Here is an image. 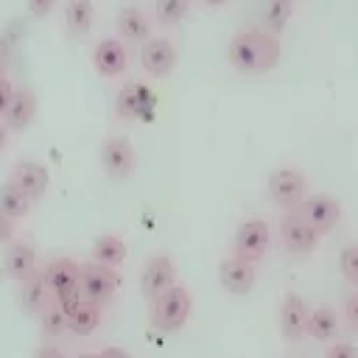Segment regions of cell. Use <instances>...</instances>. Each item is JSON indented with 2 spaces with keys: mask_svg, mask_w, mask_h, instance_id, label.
<instances>
[{
  "mask_svg": "<svg viewBox=\"0 0 358 358\" xmlns=\"http://www.w3.org/2000/svg\"><path fill=\"white\" fill-rule=\"evenodd\" d=\"M282 48L280 36H271L263 28L238 31L227 45V62L243 76H263L280 64Z\"/></svg>",
  "mask_w": 358,
  "mask_h": 358,
  "instance_id": "obj_1",
  "label": "cell"
},
{
  "mask_svg": "<svg viewBox=\"0 0 358 358\" xmlns=\"http://www.w3.org/2000/svg\"><path fill=\"white\" fill-rule=\"evenodd\" d=\"M190 310H193V296L187 285L176 282L151 302V327H157L159 333H176L190 319Z\"/></svg>",
  "mask_w": 358,
  "mask_h": 358,
  "instance_id": "obj_2",
  "label": "cell"
},
{
  "mask_svg": "<svg viewBox=\"0 0 358 358\" xmlns=\"http://www.w3.org/2000/svg\"><path fill=\"white\" fill-rule=\"evenodd\" d=\"M271 246V229H268V221L260 218V215H252V218H243L232 235V255L249 260V263H257L266 257Z\"/></svg>",
  "mask_w": 358,
  "mask_h": 358,
  "instance_id": "obj_3",
  "label": "cell"
},
{
  "mask_svg": "<svg viewBox=\"0 0 358 358\" xmlns=\"http://www.w3.org/2000/svg\"><path fill=\"white\" fill-rule=\"evenodd\" d=\"M266 190L271 196V201L282 210H296L302 204V199L308 196V179L299 168H291V165H282V168H274L268 173V182H266Z\"/></svg>",
  "mask_w": 358,
  "mask_h": 358,
  "instance_id": "obj_4",
  "label": "cell"
},
{
  "mask_svg": "<svg viewBox=\"0 0 358 358\" xmlns=\"http://www.w3.org/2000/svg\"><path fill=\"white\" fill-rule=\"evenodd\" d=\"M319 232L305 221L299 210H282L280 215V241L288 255H313L319 246Z\"/></svg>",
  "mask_w": 358,
  "mask_h": 358,
  "instance_id": "obj_5",
  "label": "cell"
},
{
  "mask_svg": "<svg viewBox=\"0 0 358 358\" xmlns=\"http://www.w3.org/2000/svg\"><path fill=\"white\" fill-rule=\"evenodd\" d=\"M296 210L305 215V221L319 235H330L341 224V215H344L341 201L336 196H330V193H308Z\"/></svg>",
  "mask_w": 358,
  "mask_h": 358,
  "instance_id": "obj_6",
  "label": "cell"
},
{
  "mask_svg": "<svg viewBox=\"0 0 358 358\" xmlns=\"http://www.w3.org/2000/svg\"><path fill=\"white\" fill-rule=\"evenodd\" d=\"M78 288H81L87 302L103 308L112 302V296L117 291V274H115V268H106L95 260L81 263V285Z\"/></svg>",
  "mask_w": 358,
  "mask_h": 358,
  "instance_id": "obj_7",
  "label": "cell"
},
{
  "mask_svg": "<svg viewBox=\"0 0 358 358\" xmlns=\"http://www.w3.org/2000/svg\"><path fill=\"white\" fill-rule=\"evenodd\" d=\"M101 168L109 179H126L131 176L134 165H137V154L134 145L126 137H106L101 143Z\"/></svg>",
  "mask_w": 358,
  "mask_h": 358,
  "instance_id": "obj_8",
  "label": "cell"
},
{
  "mask_svg": "<svg viewBox=\"0 0 358 358\" xmlns=\"http://www.w3.org/2000/svg\"><path fill=\"white\" fill-rule=\"evenodd\" d=\"M176 285V266L168 255H154L140 274V291L148 302H154L159 294H165L168 288Z\"/></svg>",
  "mask_w": 358,
  "mask_h": 358,
  "instance_id": "obj_9",
  "label": "cell"
},
{
  "mask_svg": "<svg viewBox=\"0 0 358 358\" xmlns=\"http://www.w3.org/2000/svg\"><path fill=\"white\" fill-rule=\"evenodd\" d=\"M255 280H257V268L255 263L238 257V255H229L218 263V282L227 294L232 296H243L255 288Z\"/></svg>",
  "mask_w": 358,
  "mask_h": 358,
  "instance_id": "obj_10",
  "label": "cell"
},
{
  "mask_svg": "<svg viewBox=\"0 0 358 358\" xmlns=\"http://www.w3.org/2000/svg\"><path fill=\"white\" fill-rule=\"evenodd\" d=\"M308 313H310V305L299 294L288 291L282 296V302H280V333H282L285 341L296 344L308 336Z\"/></svg>",
  "mask_w": 358,
  "mask_h": 358,
  "instance_id": "obj_11",
  "label": "cell"
},
{
  "mask_svg": "<svg viewBox=\"0 0 358 358\" xmlns=\"http://www.w3.org/2000/svg\"><path fill=\"white\" fill-rule=\"evenodd\" d=\"M140 64L151 78H168L176 67V48L165 36H151L140 48Z\"/></svg>",
  "mask_w": 358,
  "mask_h": 358,
  "instance_id": "obj_12",
  "label": "cell"
},
{
  "mask_svg": "<svg viewBox=\"0 0 358 358\" xmlns=\"http://www.w3.org/2000/svg\"><path fill=\"white\" fill-rule=\"evenodd\" d=\"M8 182H14L31 201H39L45 196V190H48L50 173L36 159H20V162H14V168L8 173Z\"/></svg>",
  "mask_w": 358,
  "mask_h": 358,
  "instance_id": "obj_13",
  "label": "cell"
},
{
  "mask_svg": "<svg viewBox=\"0 0 358 358\" xmlns=\"http://www.w3.org/2000/svg\"><path fill=\"white\" fill-rule=\"evenodd\" d=\"M92 64H95L98 76H103V78H117V76L126 70V64H129L126 45H123L120 39H115V36L101 39V42L95 45V50H92Z\"/></svg>",
  "mask_w": 358,
  "mask_h": 358,
  "instance_id": "obj_14",
  "label": "cell"
},
{
  "mask_svg": "<svg viewBox=\"0 0 358 358\" xmlns=\"http://www.w3.org/2000/svg\"><path fill=\"white\" fill-rule=\"evenodd\" d=\"M42 274H45V282H48L53 296L81 285V263L73 260V257H53V260H48Z\"/></svg>",
  "mask_w": 358,
  "mask_h": 358,
  "instance_id": "obj_15",
  "label": "cell"
},
{
  "mask_svg": "<svg viewBox=\"0 0 358 358\" xmlns=\"http://www.w3.org/2000/svg\"><path fill=\"white\" fill-rule=\"evenodd\" d=\"M148 106H151V92H148L145 84L126 81L117 90V98H115V115H117V120H137V117H143V112Z\"/></svg>",
  "mask_w": 358,
  "mask_h": 358,
  "instance_id": "obj_16",
  "label": "cell"
},
{
  "mask_svg": "<svg viewBox=\"0 0 358 358\" xmlns=\"http://www.w3.org/2000/svg\"><path fill=\"white\" fill-rule=\"evenodd\" d=\"M115 25H117L120 42L140 45V48H143V45L151 39V17H148L143 8H137V6H126V8L117 14Z\"/></svg>",
  "mask_w": 358,
  "mask_h": 358,
  "instance_id": "obj_17",
  "label": "cell"
},
{
  "mask_svg": "<svg viewBox=\"0 0 358 358\" xmlns=\"http://www.w3.org/2000/svg\"><path fill=\"white\" fill-rule=\"evenodd\" d=\"M3 268L17 282L28 280L31 274L39 271L36 268V249L31 243H25V241H11L6 246V255H3Z\"/></svg>",
  "mask_w": 358,
  "mask_h": 358,
  "instance_id": "obj_18",
  "label": "cell"
},
{
  "mask_svg": "<svg viewBox=\"0 0 358 358\" xmlns=\"http://www.w3.org/2000/svg\"><path fill=\"white\" fill-rule=\"evenodd\" d=\"M17 302H20V308H22L28 316H39V313L53 302V294H50V288H48V282H45L42 268H39L36 274H31L28 280L20 282V288H17Z\"/></svg>",
  "mask_w": 358,
  "mask_h": 358,
  "instance_id": "obj_19",
  "label": "cell"
},
{
  "mask_svg": "<svg viewBox=\"0 0 358 358\" xmlns=\"http://www.w3.org/2000/svg\"><path fill=\"white\" fill-rule=\"evenodd\" d=\"M338 330H341V319H338V310L327 302H319L310 308L308 313V336L313 341H322V344H333L338 338Z\"/></svg>",
  "mask_w": 358,
  "mask_h": 358,
  "instance_id": "obj_20",
  "label": "cell"
},
{
  "mask_svg": "<svg viewBox=\"0 0 358 358\" xmlns=\"http://www.w3.org/2000/svg\"><path fill=\"white\" fill-rule=\"evenodd\" d=\"M36 117V95L22 87V90H14V98L3 115V126L8 131H25Z\"/></svg>",
  "mask_w": 358,
  "mask_h": 358,
  "instance_id": "obj_21",
  "label": "cell"
},
{
  "mask_svg": "<svg viewBox=\"0 0 358 358\" xmlns=\"http://www.w3.org/2000/svg\"><path fill=\"white\" fill-rule=\"evenodd\" d=\"M62 20H64L67 36H84L95 25V3L92 0H67Z\"/></svg>",
  "mask_w": 358,
  "mask_h": 358,
  "instance_id": "obj_22",
  "label": "cell"
},
{
  "mask_svg": "<svg viewBox=\"0 0 358 358\" xmlns=\"http://www.w3.org/2000/svg\"><path fill=\"white\" fill-rule=\"evenodd\" d=\"M92 260L106 266V268H117L123 260H126V241L120 235H98L95 243H92Z\"/></svg>",
  "mask_w": 358,
  "mask_h": 358,
  "instance_id": "obj_23",
  "label": "cell"
},
{
  "mask_svg": "<svg viewBox=\"0 0 358 358\" xmlns=\"http://www.w3.org/2000/svg\"><path fill=\"white\" fill-rule=\"evenodd\" d=\"M31 204H34V201H31L14 182H3V185H0V213L8 215L11 221L25 218V215L31 213Z\"/></svg>",
  "mask_w": 358,
  "mask_h": 358,
  "instance_id": "obj_24",
  "label": "cell"
},
{
  "mask_svg": "<svg viewBox=\"0 0 358 358\" xmlns=\"http://www.w3.org/2000/svg\"><path fill=\"white\" fill-rule=\"evenodd\" d=\"M294 14V0H266L263 3V31L280 36Z\"/></svg>",
  "mask_w": 358,
  "mask_h": 358,
  "instance_id": "obj_25",
  "label": "cell"
},
{
  "mask_svg": "<svg viewBox=\"0 0 358 358\" xmlns=\"http://www.w3.org/2000/svg\"><path fill=\"white\" fill-rule=\"evenodd\" d=\"M67 327H70V333H76V336H92V333L101 327V308L84 299V302L67 316Z\"/></svg>",
  "mask_w": 358,
  "mask_h": 358,
  "instance_id": "obj_26",
  "label": "cell"
},
{
  "mask_svg": "<svg viewBox=\"0 0 358 358\" xmlns=\"http://www.w3.org/2000/svg\"><path fill=\"white\" fill-rule=\"evenodd\" d=\"M39 319V333H42V338H48V341H56V338H62L70 327H67V313H62L53 302L36 316Z\"/></svg>",
  "mask_w": 358,
  "mask_h": 358,
  "instance_id": "obj_27",
  "label": "cell"
},
{
  "mask_svg": "<svg viewBox=\"0 0 358 358\" xmlns=\"http://www.w3.org/2000/svg\"><path fill=\"white\" fill-rule=\"evenodd\" d=\"M193 0H154V20L159 25H176L190 14Z\"/></svg>",
  "mask_w": 358,
  "mask_h": 358,
  "instance_id": "obj_28",
  "label": "cell"
},
{
  "mask_svg": "<svg viewBox=\"0 0 358 358\" xmlns=\"http://www.w3.org/2000/svg\"><path fill=\"white\" fill-rule=\"evenodd\" d=\"M338 268H341L344 280L358 288V243H347L338 252Z\"/></svg>",
  "mask_w": 358,
  "mask_h": 358,
  "instance_id": "obj_29",
  "label": "cell"
},
{
  "mask_svg": "<svg viewBox=\"0 0 358 358\" xmlns=\"http://www.w3.org/2000/svg\"><path fill=\"white\" fill-rule=\"evenodd\" d=\"M84 302V294H81V288H73V291H64V294H59V296H53V305L62 310V313H73L78 305Z\"/></svg>",
  "mask_w": 358,
  "mask_h": 358,
  "instance_id": "obj_30",
  "label": "cell"
},
{
  "mask_svg": "<svg viewBox=\"0 0 358 358\" xmlns=\"http://www.w3.org/2000/svg\"><path fill=\"white\" fill-rule=\"evenodd\" d=\"M324 358H358V347L350 344V341H333L327 350H324Z\"/></svg>",
  "mask_w": 358,
  "mask_h": 358,
  "instance_id": "obj_31",
  "label": "cell"
},
{
  "mask_svg": "<svg viewBox=\"0 0 358 358\" xmlns=\"http://www.w3.org/2000/svg\"><path fill=\"white\" fill-rule=\"evenodd\" d=\"M344 322H347L350 330L358 333V291L344 299Z\"/></svg>",
  "mask_w": 358,
  "mask_h": 358,
  "instance_id": "obj_32",
  "label": "cell"
},
{
  "mask_svg": "<svg viewBox=\"0 0 358 358\" xmlns=\"http://www.w3.org/2000/svg\"><path fill=\"white\" fill-rule=\"evenodd\" d=\"M25 6H28V14H31V17L42 20V17H48V14L53 11L56 0H25Z\"/></svg>",
  "mask_w": 358,
  "mask_h": 358,
  "instance_id": "obj_33",
  "label": "cell"
},
{
  "mask_svg": "<svg viewBox=\"0 0 358 358\" xmlns=\"http://www.w3.org/2000/svg\"><path fill=\"white\" fill-rule=\"evenodd\" d=\"M14 84L8 81V76L6 78H0V123H3V115H6V109H8V103H11V98H14Z\"/></svg>",
  "mask_w": 358,
  "mask_h": 358,
  "instance_id": "obj_34",
  "label": "cell"
},
{
  "mask_svg": "<svg viewBox=\"0 0 358 358\" xmlns=\"http://www.w3.org/2000/svg\"><path fill=\"white\" fill-rule=\"evenodd\" d=\"M14 232H17V221H11L8 215L0 213V243H11Z\"/></svg>",
  "mask_w": 358,
  "mask_h": 358,
  "instance_id": "obj_35",
  "label": "cell"
},
{
  "mask_svg": "<svg viewBox=\"0 0 358 358\" xmlns=\"http://www.w3.org/2000/svg\"><path fill=\"white\" fill-rule=\"evenodd\" d=\"M34 358H67V355H64V350H62V347H56V344L45 341V344L34 352Z\"/></svg>",
  "mask_w": 358,
  "mask_h": 358,
  "instance_id": "obj_36",
  "label": "cell"
},
{
  "mask_svg": "<svg viewBox=\"0 0 358 358\" xmlns=\"http://www.w3.org/2000/svg\"><path fill=\"white\" fill-rule=\"evenodd\" d=\"M98 358H131V355H129V350H123V347H115V344H109V347H103V350L98 352Z\"/></svg>",
  "mask_w": 358,
  "mask_h": 358,
  "instance_id": "obj_37",
  "label": "cell"
},
{
  "mask_svg": "<svg viewBox=\"0 0 358 358\" xmlns=\"http://www.w3.org/2000/svg\"><path fill=\"white\" fill-rule=\"evenodd\" d=\"M6 67H8V53H6V45L0 42V78H6Z\"/></svg>",
  "mask_w": 358,
  "mask_h": 358,
  "instance_id": "obj_38",
  "label": "cell"
},
{
  "mask_svg": "<svg viewBox=\"0 0 358 358\" xmlns=\"http://www.w3.org/2000/svg\"><path fill=\"white\" fill-rule=\"evenodd\" d=\"M6 145H8V129L0 123V151H6Z\"/></svg>",
  "mask_w": 358,
  "mask_h": 358,
  "instance_id": "obj_39",
  "label": "cell"
},
{
  "mask_svg": "<svg viewBox=\"0 0 358 358\" xmlns=\"http://www.w3.org/2000/svg\"><path fill=\"white\" fill-rule=\"evenodd\" d=\"M227 0H201V6H207V8H218V6H224Z\"/></svg>",
  "mask_w": 358,
  "mask_h": 358,
  "instance_id": "obj_40",
  "label": "cell"
},
{
  "mask_svg": "<svg viewBox=\"0 0 358 358\" xmlns=\"http://www.w3.org/2000/svg\"><path fill=\"white\" fill-rule=\"evenodd\" d=\"M76 358H98V352H78Z\"/></svg>",
  "mask_w": 358,
  "mask_h": 358,
  "instance_id": "obj_41",
  "label": "cell"
},
{
  "mask_svg": "<svg viewBox=\"0 0 358 358\" xmlns=\"http://www.w3.org/2000/svg\"><path fill=\"white\" fill-rule=\"evenodd\" d=\"M291 358H294V355H291Z\"/></svg>",
  "mask_w": 358,
  "mask_h": 358,
  "instance_id": "obj_42",
  "label": "cell"
}]
</instances>
